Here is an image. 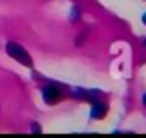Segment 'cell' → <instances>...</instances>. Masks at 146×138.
I'll list each match as a JSON object with an SVG mask.
<instances>
[{
    "label": "cell",
    "instance_id": "3957f363",
    "mask_svg": "<svg viewBox=\"0 0 146 138\" xmlns=\"http://www.w3.org/2000/svg\"><path fill=\"white\" fill-rule=\"evenodd\" d=\"M106 110H108V106L106 104H102L100 100L98 102H94V106H92V110H90V114H92V118H104L106 116Z\"/></svg>",
    "mask_w": 146,
    "mask_h": 138
},
{
    "label": "cell",
    "instance_id": "7a4b0ae2",
    "mask_svg": "<svg viewBox=\"0 0 146 138\" xmlns=\"http://www.w3.org/2000/svg\"><path fill=\"white\" fill-rule=\"evenodd\" d=\"M42 96H44V102L46 104H56L62 100V86L58 84H48L44 90H42Z\"/></svg>",
    "mask_w": 146,
    "mask_h": 138
},
{
    "label": "cell",
    "instance_id": "6da1fadb",
    "mask_svg": "<svg viewBox=\"0 0 146 138\" xmlns=\"http://www.w3.org/2000/svg\"><path fill=\"white\" fill-rule=\"evenodd\" d=\"M6 52L14 58V60H18L20 64H24V66H32V58H30V54L20 46V44H16V42H8L6 44Z\"/></svg>",
    "mask_w": 146,
    "mask_h": 138
},
{
    "label": "cell",
    "instance_id": "5b68a950",
    "mask_svg": "<svg viewBox=\"0 0 146 138\" xmlns=\"http://www.w3.org/2000/svg\"><path fill=\"white\" fill-rule=\"evenodd\" d=\"M142 22H144V24H146V14H144V16H142Z\"/></svg>",
    "mask_w": 146,
    "mask_h": 138
},
{
    "label": "cell",
    "instance_id": "277c9868",
    "mask_svg": "<svg viewBox=\"0 0 146 138\" xmlns=\"http://www.w3.org/2000/svg\"><path fill=\"white\" fill-rule=\"evenodd\" d=\"M142 102H144V106H146V94H144V96H142Z\"/></svg>",
    "mask_w": 146,
    "mask_h": 138
}]
</instances>
